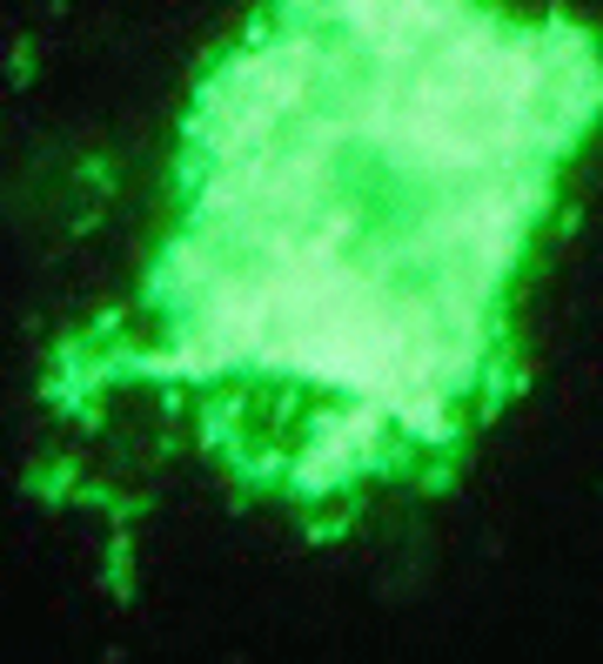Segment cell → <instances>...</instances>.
<instances>
[{
    "instance_id": "6da1fadb",
    "label": "cell",
    "mask_w": 603,
    "mask_h": 664,
    "mask_svg": "<svg viewBox=\"0 0 603 664\" xmlns=\"http://www.w3.org/2000/svg\"><path fill=\"white\" fill-rule=\"evenodd\" d=\"M596 115L583 28L496 0H276L195 95L141 370L269 396V463L309 496L456 443Z\"/></svg>"
}]
</instances>
